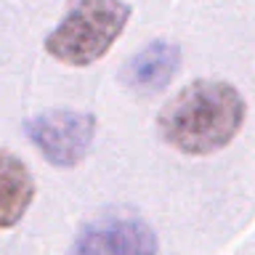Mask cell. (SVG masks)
<instances>
[{
    "instance_id": "cell-3",
    "label": "cell",
    "mask_w": 255,
    "mask_h": 255,
    "mask_svg": "<svg viewBox=\"0 0 255 255\" xmlns=\"http://www.w3.org/2000/svg\"><path fill=\"white\" fill-rule=\"evenodd\" d=\"M27 138L53 167H75L85 159L96 135V117L77 109H53L27 123Z\"/></svg>"
},
{
    "instance_id": "cell-5",
    "label": "cell",
    "mask_w": 255,
    "mask_h": 255,
    "mask_svg": "<svg viewBox=\"0 0 255 255\" xmlns=\"http://www.w3.org/2000/svg\"><path fill=\"white\" fill-rule=\"evenodd\" d=\"M181 69V48L170 40H154L123 67V83L141 96L165 91Z\"/></svg>"
},
{
    "instance_id": "cell-6",
    "label": "cell",
    "mask_w": 255,
    "mask_h": 255,
    "mask_svg": "<svg viewBox=\"0 0 255 255\" xmlns=\"http://www.w3.org/2000/svg\"><path fill=\"white\" fill-rule=\"evenodd\" d=\"M35 197V181L16 154L0 149V229L16 226Z\"/></svg>"
},
{
    "instance_id": "cell-2",
    "label": "cell",
    "mask_w": 255,
    "mask_h": 255,
    "mask_svg": "<svg viewBox=\"0 0 255 255\" xmlns=\"http://www.w3.org/2000/svg\"><path fill=\"white\" fill-rule=\"evenodd\" d=\"M130 19L125 0H77L48 32L45 51L69 67H88L115 45Z\"/></svg>"
},
{
    "instance_id": "cell-1",
    "label": "cell",
    "mask_w": 255,
    "mask_h": 255,
    "mask_svg": "<svg viewBox=\"0 0 255 255\" xmlns=\"http://www.w3.org/2000/svg\"><path fill=\"white\" fill-rule=\"evenodd\" d=\"M247 104L242 93L223 80H197L181 88L159 109L157 128L165 143L181 154H213L237 138Z\"/></svg>"
},
{
    "instance_id": "cell-4",
    "label": "cell",
    "mask_w": 255,
    "mask_h": 255,
    "mask_svg": "<svg viewBox=\"0 0 255 255\" xmlns=\"http://www.w3.org/2000/svg\"><path fill=\"white\" fill-rule=\"evenodd\" d=\"M72 255H157V237L141 218L107 215L80 231Z\"/></svg>"
}]
</instances>
